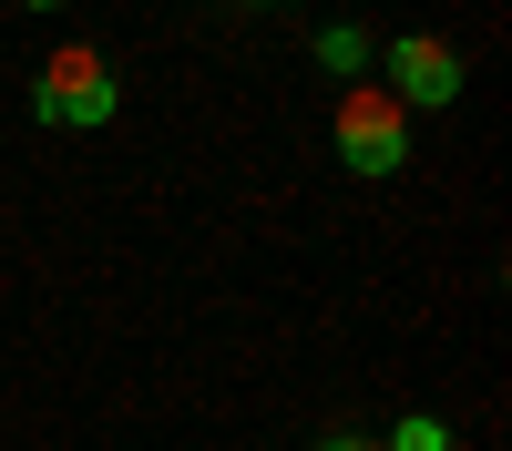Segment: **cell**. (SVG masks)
<instances>
[{"instance_id":"obj_7","label":"cell","mask_w":512,"mask_h":451,"mask_svg":"<svg viewBox=\"0 0 512 451\" xmlns=\"http://www.w3.org/2000/svg\"><path fill=\"white\" fill-rule=\"evenodd\" d=\"M21 11H62V0H21Z\"/></svg>"},{"instance_id":"obj_4","label":"cell","mask_w":512,"mask_h":451,"mask_svg":"<svg viewBox=\"0 0 512 451\" xmlns=\"http://www.w3.org/2000/svg\"><path fill=\"white\" fill-rule=\"evenodd\" d=\"M318 62H328L338 82H359V72H369V31H359V21H328V31H318Z\"/></svg>"},{"instance_id":"obj_6","label":"cell","mask_w":512,"mask_h":451,"mask_svg":"<svg viewBox=\"0 0 512 451\" xmlns=\"http://www.w3.org/2000/svg\"><path fill=\"white\" fill-rule=\"evenodd\" d=\"M308 451H379V441H369V431H318Z\"/></svg>"},{"instance_id":"obj_1","label":"cell","mask_w":512,"mask_h":451,"mask_svg":"<svg viewBox=\"0 0 512 451\" xmlns=\"http://www.w3.org/2000/svg\"><path fill=\"white\" fill-rule=\"evenodd\" d=\"M31 113L41 123H62V134H103V123L123 113V72L113 52H93V41H52L31 72Z\"/></svg>"},{"instance_id":"obj_2","label":"cell","mask_w":512,"mask_h":451,"mask_svg":"<svg viewBox=\"0 0 512 451\" xmlns=\"http://www.w3.org/2000/svg\"><path fill=\"white\" fill-rule=\"evenodd\" d=\"M328 134H338V164H349V175H369V185L410 164V113L379 93V82H349V93H338Z\"/></svg>"},{"instance_id":"obj_5","label":"cell","mask_w":512,"mask_h":451,"mask_svg":"<svg viewBox=\"0 0 512 451\" xmlns=\"http://www.w3.org/2000/svg\"><path fill=\"white\" fill-rule=\"evenodd\" d=\"M379 451H461V441H451V421H441V410H400Z\"/></svg>"},{"instance_id":"obj_3","label":"cell","mask_w":512,"mask_h":451,"mask_svg":"<svg viewBox=\"0 0 512 451\" xmlns=\"http://www.w3.org/2000/svg\"><path fill=\"white\" fill-rule=\"evenodd\" d=\"M379 72H390L379 93H390L400 113H451L461 82H472V62H461L441 31H390V41H379Z\"/></svg>"}]
</instances>
